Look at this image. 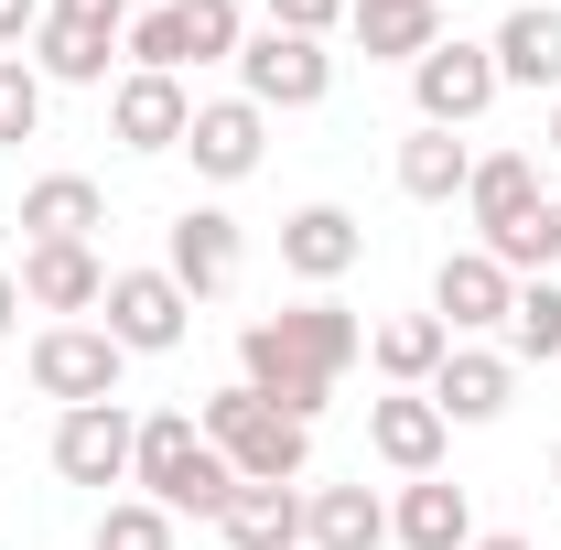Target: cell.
Listing matches in <instances>:
<instances>
[{"label":"cell","instance_id":"cell-17","mask_svg":"<svg viewBox=\"0 0 561 550\" xmlns=\"http://www.w3.org/2000/svg\"><path fill=\"white\" fill-rule=\"evenodd\" d=\"M540 206H551V195H540V162H529V151H476V184H465L476 249H496L507 227H529Z\"/></svg>","mask_w":561,"mask_h":550},{"label":"cell","instance_id":"cell-25","mask_svg":"<svg viewBox=\"0 0 561 550\" xmlns=\"http://www.w3.org/2000/svg\"><path fill=\"white\" fill-rule=\"evenodd\" d=\"M454 356V335L432 324V313H389L378 335H367V367L389 378V389H432V367Z\"/></svg>","mask_w":561,"mask_h":550},{"label":"cell","instance_id":"cell-30","mask_svg":"<svg viewBox=\"0 0 561 550\" xmlns=\"http://www.w3.org/2000/svg\"><path fill=\"white\" fill-rule=\"evenodd\" d=\"M44 76H33V55H0V151H22V140H44Z\"/></svg>","mask_w":561,"mask_h":550},{"label":"cell","instance_id":"cell-28","mask_svg":"<svg viewBox=\"0 0 561 550\" xmlns=\"http://www.w3.org/2000/svg\"><path fill=\"white\" fill-rule=\"evenodd\" d=\"M173 22H184V66H238V44H249L238 0H173Z\"/></svg>","mask_w":561,"mask_h":550},{"label":"cell","instance_id":"cell-2","mask_svg":"<svg viewBox=\"0 0 561 550\" xmlns=\"http://www.w3.org/2000/svg\"><path fill=\"white\" fill-rule=\"evenodd\" d=\"M130 485L151 507H173V518H216L238 496V465L195 432V411H151L140 421V454H130Z\"/></svg>","mask_w":561,"mask_h":550},{"label":"cell","instance_id":"cell-35","mask_svg":"<svg viewBox=\"0 0 561 550\" xmlns=\"http://www.w3.org/2000/svg\"><path fill=\"white\" fill-rule=\"evenodd\" d=\"M476 550H529V540H518V529H476Z\"/></svg>","mask_w":561,"mask_h":550},{"label":"cell","instance_id":"cell-9","mask_svg":"<svg viewBox=\"0 0 561 550\" xmlns=\"http://www.w3.org/2000/svg\"><path fill=\"white\" fill-rule=\"evenodd\" d=\"M162 271L184 280L195 302H216L227 280L249 271V238H238V216H227V206H184L173 227H162Z\"/></svg>","mask_w":561,"mask_h":550},{"label":"cell","instance_id":"cell-33","mask_svg":"<svg viewBox=\"0 0 561 550\" xmlns=\"http://www.w3.org/2000/svg\"><path fill=\"white\" fill-rule=\"evenodd\" d=\"M33 33H44V0H0V55H33Z\"/></svg>","mask_w":561,"mask_h":550},{"label":"cell","instance_id":"cell-37","mask_svg":"<svg viewBox=\"0 0 561 550\" xmlns=\"http://www.w3.org/2000/svg\"><path fill=\"white\" fill-rule=\"evenodd\" d=\"M551 151H561V98H551Z\"/></svg>","mask_w":561,"mask_h":550},{"label":"cell","instance_id":"cell-20","mask_svg":"<svg viewBox=\"0 0 561 550\" xmlns=\"http://www.w3.org/2000/svg\"><path fill=\"white\" fill-rule=\"evenodd\" d=\"M302 550H389L378 485H302Z\"/></svg>","mask_w":561,"mask_h":550},{"label":"cell","instance_id":"cell-8","mask_svg":"<svg viewBox=\"0 0 561 550\" xmlns=\"http://www.w3.org/2000/svg\"><path fill=\"white\" fill-rule=\"evenodd\" d=\"M443 443H454V421L432 411V389H378L367 400V454L389 465V475H443Z\"/></svg>","mask_w":561,"mask_h":550},{"label":"cell","instance_id":"cell-36","mask_svg":"<svg viewBox=\"0 0 561 550\" xmlns=\"http://www.w3.org/2000/svg\"><path fill=\"white\" fill-rule=\"evenodd\" d=\"M551 496H561V443H551Z\"/></svg>","mask_w":561,"mask_h":550},{"label":"cell","instance_id":"cell-13","mask_svg":"<svg viewBox=\"0 0 561 550\" xmlns=\"http://www.w3.org/2000/svg\"><path fill=\"white\" fill-rule=\"evenodd\" d=\"M184 151H195V173H206V184H249V173H260V151H271V108H249V98H195Z\"/></svg>","mask_w":561,"mask_h":550},{"label":"cell","instance_id":"cell-5","mask_svg":"<svg viewBox=\"0 0 561 550\" xmlns=\"http://www.w3.org/2000/svg\"><path fill=\"white\" fill-rule=\"evenodd\" d=\"M324 87H335V55H324V44H302V33H271V22H260V33H249V44H238V98H249V108H324Z\"/></svg>","mask_w":561,"mask_h":550},{"label":"cell","instance_id":"cell-21","mask_svg":"<svg viewBox=\"0 0 561 550\" xmlns=\"http://www.w3.org/2000/svg\"><path fill=\"white\" fill-rule=\"evenodd\" d=\"M389 540H400V550H476V507H465V485L411 475V485H400V507H389Z\"/></svg>","mask_w":561,"mask_h":550},{"label":"cell","instance_id":"cell-31","mask_svg":"<svg viewBox=\"0 0 561 550\" xmlns=\"http://www.w3.org/2000/svg\"><path fill=\"white\" fill-rule=\"evenodd\" d=\"M260 11H271V33H302V44H324L346 22V0H260Z\"/></svg>","mask_w":561,"mask_h":550},{"label":"cell","instance_id":"cell-14","mask_svg":"<svg viewBox=\"0 0 561 550\" xmlns=\"http://www.w3.org/2000/svg\"><path fill=\"white\" fill-rule=\"evenodd\" d=\"M22 302L33 313H55V324H76V313H98V291H108V260L87 249V238H44V249H22Z\"/></svg>","mask_w":561,"mask_h":550},{"label":"cell","instance_id":"cell-1","mask_svg":"<svg viewBox=\"0 0 561 550\" xmlns=\"http://www.w3.org/2000/svg\"><path fill=\"white\" fill-rule=\"evenodd\" d=\"M356 356H367V324H356L346 302H291V313H260V324L238 335V378H249L280 421H313Z\"/></svg>","mask_w":561,"mask_h":550},{"label":"cell","instance_id":"cell-10","mask_svg":"<svg viewBox=\"0 0 561 550\" xmlns=\"http://www.w3.org/2000/svg\"><path fill=\"white\" fill-rule=\"evenodd\" d=\"M130 454H140V421L119 400H87V411L55 421V475L66 485H130Z\"/></svg>","mask_w":561,"mask_h":550},{"label":"cell","instance_id":"cell-23","mask_svg":"<svg viewBox=\"0 0 561 550\" xmlns=\"http://www.w3.org/2000/svg\"><path fill=\"white\" fill-rule=\"evenodd\" d=\"M476 184V151H465V130H432V119H411V140H400V195L411 206H454Z\"/></svg>","mask_w":561,"mask_h":550},{"label":"cell","instance_id":"cell-32","mask_svg":"<svg viewBox=\"0 0 561 550\" xmlns=\"http://www.w3.org/2000/svg\"><path fill=\"white\" fill-rule=\"evenodd\" d=\"M44 11H55V22H87V33H108V44L130 33V0H44Z\"/></svg>","mask_w":561,"mask_h":550},{"label":"cell","instance_id":"cell-7","mask_svg":"<svg viewBox=\"0 0 561 550\" xmlns=\"http://www.w3.org/2000/svg\"><path fill=\"white\" fill-rule=\"evenodd\" d=\"M411 98H421V119H432V130H476V119H486L507 87H496V55H486V44L443 33V44L411 66Z\"/></svg>","mask_w":561,"mask_h":550},{"label":"cell","instance_id":"cell-19","mask_svg":"<svg viewBox=\"0 0 561 550\" xmlns=\"http://www.w3.org/2000/svg\"><path fill=\"white\" fill-rule=\"evenodd\" d=\"M486 55H496V87H551L561 98V11L551 0H518L486 33Z\"/></svg>","mask_w":561,"mask_h":550},{"label":"cell","instance_id":"cell-16","mask_svg":"<svg viewBox=\"0 0 561 550\" xmlns=\"http://www.w3.org/2000/svg\"><path fill=\"white\" fill-rule=\"evenodd\" d=\"M356 260H367V227H356L346 206H291V216H280V271H291V280L324 291V280H346Z\"/></svg>","mask_w":561,"mask_h":550},{"label":"cell","instance_id":"cell-34","mask_svg":"<svg viewBox=\"0 0 561 550\" xmlns=\"http://www.w3.org/2000/svg\"><path fill=\"white\" fill-rule=\"evenodd\" d=\"M11 324H22V280L0 271V345H11Z\"/></svg>","mask_w":561,"mask_h":550},{"label":"cell","instance_id":"cell-38","mask_svg":"<svg viewBox=\"0 0 561 550\" xmlns=\"http://www.w3.org/2000/svg\"><path fill=\"white\" fill-rule=\"evenodd\" d=\"M551 206H561V195H551Z\"/></svg>","mask_w":561,"mask_h":550},{"label":"cell","instance_id":"cell-22","mask_svg":"<svg viewBox=\"0 0 561 550\" xmlns=\"http://www.w3.org/2000/svg\"><path fill=\"white\" fill-rule=\"evenodd\" d=\"M98 227H108V195H98L87 173L22 184V249H44V238H87V249H98Z\"/></svg>","mask_w":561,"mask_h":550},{"label":"cell","instance_id":"cell-4","mask_svg":"<svg viewBox=\"0 0 561 550\" xmlns=\"http://www.w3.org/2000/svg\"><path fill=\"white\" fill-rule=\"evenodd\" d=\"M98 324H108V345H119V356H173V345H184V324H195V291H184L173 271H108Z\"/></svg>","mask_w":561,"mask_h":550},{"label":"cell","instance_id":"cell-12","mask_svg":"<svg viewBox=\"0 0 561 550\" xmlns=\"http://www.w3.org/2000/svg\"><path fill=\"white\" fill-rule=\"evenodd\" d=\"M184 130H195V98H184V76H119L108 87V140L119 151H184Z\"/></svg>","mask_w":561,"mask_h":550},{"label":"cell","instance_id":"cell-27","mask_svg":"<svg viewBox=\"0 0 561 550\" xmlns=\"http://www.w3.org/2000/svg\"><path fill=\"white\" fill-rule=\"evenodd\" d=\"M507 367H561V280H518V313H507Z\"/></svg>","mask_w":561,"mask_h":550},{"label":"cell","instance_id":"cell-18","mask_svg":"<svg viewBox=\"0 0 561 550\" xmlns=\"http://www.w3.org/2000/svg\"><path fill=\"white\" fill-rule=\"evenodd\" d=\"M346 33L367 66H421L443 44V0H346Z\"/></svg>","mask_w":561,"mask_h":550},{"label":"cell","instance_id":"cell-26","mask_svg":"<svg viewBox=\"0 0 561 550\" xmlns=\"http://www.w3.org/2000/svg\"><path fill=\"white\" fill-rule=\"evenodd\" d=\"M33 76H44V87H108V33L44 11V33H33Z\"/></svg>","mask_w":561,"mask_h":550},{"label":"cell","instance_id":"cell-15","mask_svg":"<svg viewBox=\"0 0 561 550\" xmlns=\"http://www.w3.org/2000/svg\"><path fill=\"white\" fill-rule=\"evenodd\" d=\"M507 400H518V367H507L496 345H454V356L432 367V411L454 421V432H486Z\"/></svg>","mask_w":561,"mask_h":550},{"label":"cell","instance_id":"cell-11","mask_svg":"<svg viewBox=\"0 0 561 550\" xmlns=\"http://www.w3.org/2000/svg\"><path fill=\"white\" fill-rule=\"evenodd\" d=\"M507 313H518V280L496 271L486 249H454V260L432 271V324H443L454 345H465V335H496Z\"/></svg>","mask_w":561,"mask_h":550},{"label":"cell","instance_id":"cell-24","mask_svg":"<svg viewBox=\"0 0 561 550\" xmlns=\"http://www.w3.org/2000/svg\"><path fill=\"white\" fill-rule=\"evenodd\" d=\"M216 540L227 550H302V485H238L216 507Z\"/></svg>","mask_w":561,"mask_h":550},{"label":"cell","instance_id":"cell-3","mask_svg":"<svg viewBox=\"0 0 561 550\" xmlns=\"http://www.w3.org/2000/svg\"><path fill=\"white\" fill-rule=\"evenodd\" d=\"M195 432L238 465V485H302V465H313V421H280L249 378H227L206 411H195Z\"/></svg>","mask_w":561,"mask_h":550},{"label":"cell","instance_id":"cell-29","mask_svg":"<svg viewBox=\"0 0 561 550\" xmlns=\"http://www.w3.org/2000/svg\"><path fill=\"white\" fill-rule=\"evenodd\" d=\"M87 550H173V507H151V496H108L98 529H87Z\"/></svg>","mask_w":561,"mask_h":550},{"label":"cell","instance_id":"cell-6","mask_svg":"<svg viewBox=\"0 0 561 550\" xmlns=\"http://www.w3.org/2000/svg\"><path fill=\"white\" fill-rule=\"evenodd\" d=\"M22 367H33V389H44V400L87 411V400H119V367H130V356L108 345V324H44Z\"/></svg>","mask_w":561,"mask_h":550}]
</instances>
